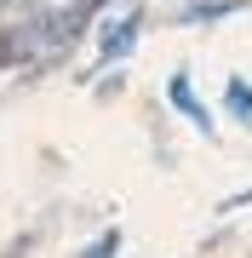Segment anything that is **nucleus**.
<instances>
[{
	"label": "nucleus",
	"mask_w": 252,
	"mask_h": 258,
	"mask_svg": "<svg viewBox=\"0 0 252 258\" xmlns=\"http://www.w3.org/2000/svg\"><path fill=\"white\" fill-rule=\"evenodd\" d=\"M109 252H115V235L103 241V247H92V252H86V258H109Z\"/></svg>",
	"instance_id": "f03ea898"
},
{
	"label": "nucleus",
	"mask_w": 252,
	"mask_h": 258,
	"mask_svg": "<svg viewBox=\"0 0 252 258\" xmlns=\"http://www.w3.org/2000/svg\"><path fill=\"white\" fill-rule=\"evenodd\" d=\"M23 57V40L18 35H0V63H18Z\"/></svg>",
	"instance_id": "f257e3e1"
}]
</instances>
